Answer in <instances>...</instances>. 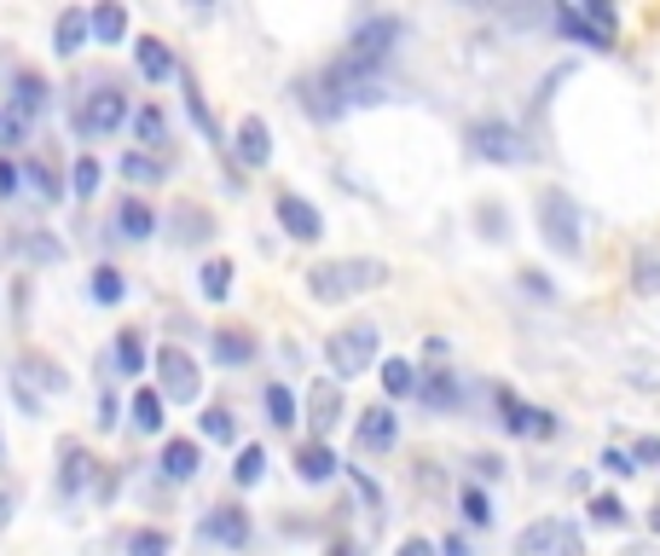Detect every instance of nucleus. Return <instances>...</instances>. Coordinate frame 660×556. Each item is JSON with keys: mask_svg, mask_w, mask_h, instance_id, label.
<instances>
[{"mask_svg": "<svg viewBox=\"0 0 660 556\" xmlns=\"http://www.w3.org/2000/svg\"><path fill=\"white\" fill-rule=\"evenodd\" d=\"M134 429H146V435L162 429V395H157V388H139V395H134Z\"/></svg>", "mask_w": 660, "mask_h": 556, "instance_id": "nucleus-30", "label": "nucleus"}, {"mask_svg": "<svg viewBox=\"0 0 660 556\" xmlns=\"http://www.w3.org/2000/svg\"><path fill=\"white\" fill-rule=\"evenodd\" d=\"M157 383H162V400H174V406H192L197 395H203V371H197V360L185 354V348H162L157 354Z\"/></svg>", "mask_w": 660, "mask_h": 556, "instance_id": "nucleus-5", "label": "nucleus"}, {"mask_svg": "<svg viewBox=\"0 0 660 556\" xmlns=\"http://www.w3.org/2000/svg\"><path fill=\"white\" fill-rule=\"evenodd\" d=\"M273 209H278V226H284V232H291L296 243H314V238H325V215H319L307 197H296V192H278V197H273Z\"/></svg>", "mask_w": 660, "mask_h": 556, "instance_id": "nucleus-10", "label": "nucleus"}, {"mask_svg": "<svg viewBox=\"0 0 660 556\" xmlns=\"http://www.w3.org/2000/svg\"><path fill=\"white\" fill-rule=\"evenodd\" d=\"M400 35H406L400 18H388V12H383V18H365V24L354 30V41H348V58H354L360 70H377L383 58L400 47Z\"/></svg>", "mask_w": 660, "mask_h": 556, "instance_id": "nucleus-4", "label": "nucleus"}, {"mask_svg": "<svg viewBox=\"0 0 660 556\" xmlns=\"http://www.w3.org/2000/svg\"><path fill=\"white\" fill-rule=\"evenodd\" d=\"M418 395H423L429 406H435V411H446V406H458V377H452V371H429Z\"/></svg>", "mask_w": 660, "mask_h": 556, "instance_id": "nucleus-26", "label": "nucleus"}, {"mask_svg": "<svg viewBox=\"0 0 660 556\" xmlns=\"http://www.w3.org/2000/svg\"><path fill=\"white\" fill-rule=\"evenodd\" d=\"M88 35H93V12L65 7V12H58V24H53V53H58V58H76Z\"/></svg>", "mask_w": 660, "mask_h": 556, "instance_id": "nucleus-13", "label": "nucleus"}, {"mask_svg": "<svg viewBox=\"0 0 660 556\" xmlns=\"http://www.w3.org/2000/svg\"><path fill=\"white\" fill-rule=\"evenodd\" d=\"M383 388H388V395H418L423 377H418V365L400 354V360H388V365H383Z\"/></svg>", "mask_w": 660, "mask_h": 556, "instance_id": "nucleus-25", "label": "nucleus"}, {"mask_svg": "<svg viewBox=\"0 0 660 556\" xmlns=\"http://www.w3.org/2000/svg\"><path fill=\"white\" fill-rule=\"evenodd\" d=\"M215 360L220 365H250L255 360V337L238 331V325H226V331H215Z\"/></svg>", "mask_w": 660, "mask_h": 556, "instance_id": "nucleus-20", "label": "nucleus"}, {"mask_svg": "<svg viewBox=\"0 0 660 556\" xmlns=\"http://www.w3.org/2000/svg\"><path fill=\"white\" fill-rule=\"evenodd\" d=\"M128 556H169V533H162V527H134L128 533Z\"/></svg>", "mask_w": 660, "mask_h": 556, "instance_id": "nucleus-37", "label": "nucleus"}, {"mask_svg": "<svg viewBox=\"0 0 660 556\" xmlns=\"http://www.w3.org/2000/svg\"><path fill=\"white\" fill-rule=\"evenodd\" d=\"M18 180H24V169H18V162H0V197H12Z\"/></svg>", "mask_w": 660, "mask_h": 556, "instance_id": "nucleus-50", "label": "nucleus"}, {"mask_svg": "<svg viewBox=\"0 0 660 556\" xmlns=\"http://www.w3.org/2000/svg\"><path fill=\"white\" fill-rule=\"evenodd\" d=\"M580 12H585V24H591V30H596V35H603L608 47H614V30H621V12H614L608 0H585Z\"/></svg>", "mask_w": 660, "mask_h": 556, "instance_id": "nucleus-34", "label": "nucleus"}, {"mask_svg": "<svg viewBox=\"0 0 660 556\" xmlns=\"http://www.w3.org/2000/svg\"><path fill=\"white\" fill-rule=\"evenodd\" d=\"M139 365H146V342H139V331H122L116 337V371H122V377H134Z\"/></svg>", "mask_w": 660, "mask_h": 556, "instance_id": "nucleus-36", "label": "nucleus"}, {"mask_svg": "<svg viewBox=\"0 0 660 556\" xmlns=\"http://www.w3.org/2000/svg\"><path fill=\"white\" fill-rule=\"evenodd\" d=\"M134 128H139V139H146L151 151H162V146H169V122H162V111H157V105H146V111H139V116H134Z\"/></svg>", "mask_w": 660, "mask_h": 556, "instance_id": "nucleus-35", "label": "nucleus"}, {"mask_svg": "<svg viewBox=\"0 0 660 556\" xmlns=\"http://www.w3.org/2000/svg\"><path fill=\"white\" fill-rule=\"evenodd\" d=\"M631 458L637 464H660V435H644V441L631 446Z\"/></svg>", "mask_w": 660, "mask_h": 556, "instance_id": "nucleus-49", "label": "nucleus"}, {"mask_svg": "<svg viewBox=\"0 0 660 556\" xmlns=\"http://www.w3.org/2000/svg\"><path fill=\"white\" fill-rule=\"evenodd\" d=\"M70 185H76V197H93V192H99V162H93V157H76Z\"/></svg>", "mask_w": 660, "mask_h": 556, "instance_id": "nucleus-45", "label": "nucleus"}, {"mask_svg": "<svg viewBox=\"0 0 660 556\" xmlns=\"http://www.w3.org/2000/svg\"><path fill=\"white\" fill-rule=\"evenodd\" d=\"M151 209H146V203H139V197H122L116 203V238H128V243H146L151 238Z\"/></svg>", "mask_w": 660, "mask_h": 556, "instance_id": "nucleus-17", "label": "nucleus"}, {"mask_svg": "<svg viewBox=\"0 0 660 556\" xmlns=\"http://www.w3.org/2000/svg\"><path fill=\"white\" fill-rule=\"evenodd\" d=\"M307 423H314V441H325L330 429L342 423V388L337 383H314V395H307Z\"/></svg>", "mask_w": 660, "mask_h": 556, "instance_id": "nucleus-11", "label": "nucleus"}, {"mask_svg": "<svg viewBox=\"0 0 660 556\" xmlns=\"http://www.w3.org/2000/svg\"><path fill=\"white\" fill-rule=\"evenodd\" d=\"M122 180H139V185H157L162 180V162L151 151H128L122 157Z\"/></svg>", "mask_w": 660, "mask_h": 556, "instance_id": "nucleus-33", "label": "nucleus"}, {"mask_svg": "<svg viewBox=\"0 0 660 556\" xmlns=\"http://www.w3.org/2000/svg\"><path fill=\"white\" fill-rule=\"evenodd\" d=\"M441 556H469V545H464V540H458V533H452V540H446V545H441Z\"/></svg>", "mask_w": 660, "mask_h": 556, "instance_id": "nucleus-56", "label": "nucleus"}, {"mask_svg": "<svg viewBox=\"0 0 660 556\" xmlns=\"http://www.w3.org/2000/svg\"><path fill=\"white\" fill-rule=\"evenodd\" d=\"M330 556H360V551H354V545H337V551H330Z\"/></svg>", "mask_w": 660, "mask_h": 556, "instance_id": "nucleus-58", "label": "nucleus"}, {"mask_svg": "<svg viewBox=\"0 0 660 556\" xmlns=\"http://www.w3.org/2000/svg\"><path fill=\"white\" fill-rule=\"evenodd\" d=\"M209 540H220L226 551H243L250 545V517H243V504H220L209 517Z\"/></svg>", "mask_w": 660, "mask_h": 556, "instance_id": "nucleus-15", "label": "nucleus"}, {"mask_svg": "<svg viewBox=\"0 0 660 556\" xmlns=\"http://www.w3.org/2000/svg\"><path fill=\"white\" fill-rule=\"evenodd\" d=\"M24 371H41V383H47L53 395H58V388H70V377H65V371H58V360H30Z\"/></svg>", "mask_w": 660, "mask_h": 556, "instance_id": "nucleus-46", "label": "nucleus"}, {"mask_svg": "<svg viewBox=\"0 0 660 556\" xmlns=\"http://www.w3.org/2000/svg\"><path fill=\"white\" fill-rule=\"evenodd\" d=\"M261 406H266V423H273V429H291V423H296V395H291L284 383H266Z\"/></svg>", "mask_w": 660, "mask_h": 556, "instance_id": "nucleus-22", "label": "nucleus"}, {"mask_svg": "<svg viewBox=\"0 0 660 556\" xmlns=\"http://www.w3.org/2000/svg\"><path fill=\"white\" fill-rule=\"evenodd\" d=\"M499 469H504L499 458H476V476H481V481H492V476H499Z\"/></svg>", "mask_w": 660, "mask_h": 556, "instance_id": "nucleus-54", "label": "nucleus"}, {"mask_svg": "<svg viewBox=\"0 0 660 556\" xmlns=\"http://www.w3.org/2000/svg\"><path fill=\"white\" fill-rule=\"evenodd\" d=\"M556 30L573 35V41H585V47H596V53H608V41L585 24V12H580V7H556Z\"/></svg>", "mask_w": 660, "mask_h": 556, "instance_id": "nucleus-23", "label": "nucleus"}, {"mask_svg": "<svg viewBox=\"0 0 660 556\" xmlns=\"http://www.w3.org/2000/svg\"><path fill=\"white\" fill-rule=\"evenodd\" d=\"M649 527L660 533V499H655V510H649Z\"/></svg>", "mask_w": 660, "mask_h": 556, "instance_id": "nucleus-57", "label": "nucleus"}, {"mask_svg": "<svg viewBox=\"0 0 660 556\" xmlns=\"http://www.w3.org/2000/svg\"><path fill=\"white\" fill-rule=\"evenodd\" d=\"M24 180H30V192L41 197V203H58V185H53V169H47V162H24Z\"/></svg>", "mask_w": 660, "mask_h": 556, "instance_id": "nucleus-40", "label": "nucleus"}, {"mask_svg": "<svg viewBox=\"0 0 660 556\" xmlns=\"http://www.w3.org/2000/svg\"><path fill=\"white\" fill-rule=\"evenodd\" d=\"M266 157H273V128L261 116H243L238 122V162L243 169H266Z\"/></svg>", "mask_w": 660, "mask_h": 556, "instance_id": "nucleus-12", "label": "nucleus"}, {"mask_svg": "<svg viewBox=\"0 0 660 556\" xmlns=\"http://www.w3.org/2000/svg\"><path fill=\"white\" fill-rule=\"evenodd\" d=\"M499 411H504V429L510 435H527V441H550L556 435V418L539 406H527L515 388H499Z\"/></svg>", "mask_w": 660, "mask_h": 556, "instance_id": "nucleus-9", "label": "nucleus"}, {"mask_svg": "<svg viewBox=\"0 0 660 556\" xmlns=\"http://www.w3.org/2000/svg\"><path fill=\"white\" fill-rule=\"evenodd\" d=\"M400 556H435V545H429V540H406Z\"/></svg>", "mask_w": 660, "mask_h": 556, "instance_id": "nucleus-53", "label": "nucleus"}, {"mask_svg": "<svg viewBox=\"0 0 660 556\" xmlns=\"http://www.w3.org/2000/svg\"><path fill=\"white\" fill-rule=\"evenodd\" d=\"M0 469H7V435H0Z\"/></svg>", "mask_w": 660, "mask_h": 556, "instance_id": "nucleus-59", "label": "nucleus"}, {"mask_svg": "<svg viewBox=\"0 0 660 556\" xmlns=\"http://www.w3.org/2000/svg\"><path fill=\"white\" fill-rule=\"evenodd\" d=\"M12 111H24V116H41V111H47V81H41L35 70L18 76V99H12Z\"/></svg>", "mask_w": 660, "mask_h": 556, "instance_id": "nucleus-24", "label": "nucleus"}, {"mask_svg": "<svg viewBox=\"0 0 660 556\" xmlns=\"http://www.w3.org/2000/svg\"><path fill=\"white\" fill-rule=\"evenodd\" d=\"M180 81H185V111H192V116H197V128H203V134H209L215 146H220V128H215V116H209V99L197 93V81L185 76V70H180Z\"/></svg>", "mask_w": 660, "mask_h": 556, "instance_id": "nucleus-32", "label": "nucleus"}, {"mask_svg": "<svg viewBox=\"0 0 660 556\" xmlns=\"http://www.w3.org/2000/svg\"><path fill=\"white\" fill-rule=\"evenodd\" d=\"M515 556H580V533H573V522H562V517H539V522L522 527Z\"/></svg>", "mask_w": 660, "mask_h": 556, "instance_id": "nucleus-6", "label": "nucleus"}, {"mask_svg": "<svg viewBox=\"0 0 660 556\" xmlns=\"http://www.w3.org/2000/svg\"><path fill=\"white\" fill-rule=\"evenodd\" d=\"M24 111H12V105H0V146H7V151H18V146H24Z\"/></svg>", "mask_w": 660, "mask_h": 556, "instance_id": "nucleus-42", "label": "nucleus"}, {"mask_svg": "<svg viewBox=\"0 0 660 556\" xmlns=\"http://www.w3.org/2000/svg\"><path fill=\"white\" fill-rule=\"evenodd\" d=\"M522 284H527L533 296H550V284H545V273H533V266H527V273H522Z\"/></svg>", "mask_w": 660, "mask_h": 556, "instance_id": "nucleus-52", "label": "nucleus"}, {"mask_svg": "<svg viewBox=\"0 0 660 556\" xmlns=\"http://www.w3.org/2000/svg\"><path fill=\"white\" fill-rule=\"evenodd\" d=\"M469 151H476V157H487V162H522V157H527L522 134H515L510 122H499V116L469 122Z\"/></svg>", "mask_w": 660, "mask_h": 556, "instance_id": "nucleus-8", "label": "nucleus"}, {"mask_svg": "<svg viewBox=\"0 0 660 556\" xmlns=\"http://www.w3.org/2000/svg\"><path fill=\"white\" fill-rule=\"evenodd\" d=\"M7 517H12V487L0 481V527H7Z\"/></svg>", "mask_w": 660, "mask_h": 556, "instance_id": "nucleus-55", "label": "nucleus"}, {"mask_svg": "<svg viewBox=\"0 0 660 556\" xmlns=\"http://www.w3.org/2000/svg\"><path fill=\"white\" fill-rule=\"evenodd\" d=\"M325 360H330V371H337L342 383L360 377V371H371V365H377V325H371V319L342 325V331L325 342Z\"/></svg>", "mask_w": 660, "mask_h": 556, "instance_id": "nucleus-3", "label": "nucleus"}, {"mask_svg": "<svg viewBox=\"0 0 660 556\" xmlns=\"http://www.w3.org/2000/svg\"><path fill=\"white\" fill-rule=\"evenodd\" d=\"M18 250H24V256H35V261H58V256H65V250H58L53 238H41V232H35V238H24V243H18Z\"/></svg>", "mask_w": 660, "mask_h": 556, "instance_id": "nucleus-47", "label": "nucleus"}, {"mask_svg": "<svg viewBox=\"0 0 660 556\" xmlns=\"http://www.w3.org/2000/svg\"><path fill=\"white\" fill-rule=\"evenodd\" d=\"M174 220H180V238H185V243H203V238L215 232L209 209H197V203H180V209H174Z\"/></svg>", "mask_w": 660, "mask_h": 556, "instance_id": "nucleus-28", "label": "nucleus"}, {"mask_svg": "<svg viewBox=\"0 0 660 556\" xmlns=\"http://www.w3.org/2000/svg\"><path fill=\"white\" fill-rule=\"evenodd\" d=\"M157 464H162V476H169V481H192L197 476V441H169Z\"/></svg>", "mask_w": 660, "mask_h": 556, "instance_id": "nucleus-21", "label": "nucleus"}, {"mask_svg": "<svg viewBox=\"0 0 660 556\" xmlns=\"http://www.w3.org/2000/svg\"><path fill=\"white\" fill-rule=\"evenodd\" d=\"M261 469H266V452H261V446H243L232 476H238V487H255V481H261Z\"/></svg>", "mask_w": 660, "mask_h": 556, "instance_id": "nucleus-41", "label": "nucleus"}, {"mask_svg": "<svg viewBox=\"0 0 660 556\" xmlns=\"http://www.w3.org/2000/svg\"><path fill=\"white\" fill-rule=\"evenodd\" d=\"M58 458H65V469H58V487H65V492H81L93 481V452L88 446L65 441V446H58Z\"/></svg>", "mask_w": 660, "mask_h": 556, "instance_id": "nucleus-16", "label": "nucleus"}, {"mask_svg": "<svg viewBox=\"0 0 660 556\" xmlns=\"http://www.w3.org/2000/svg\"><path fill=\"white\" fill-rule=\"evenodd\" d=\"M377 284H388V261L348 256V261H319L314 273H307V296L325 302V307H337V302L360 296V291H377Z\"/></svg>", "mask_w": 660, "mask_h": 556, "instance_id": "nucleus-1", "label": "nucleus"}, {"mask_svg": "<svg viewBox=\"0 0 660 556\" xmlns=\"http://www.w3.org/2000/svg\"><path fill=\"white\" fill-rule=\"evenodd\" d=\"M458 504H464V517L476 522V527L492 522V504H487V492H481V487H464V492H458Z\"/></svg>", "mask_w": 660, "mask_h": 556, "instance_id": "nucleus-43", "label": "nucleus"}, {"mask_svg": "<svg viewBox=\"0 0 660 556\" xmlns=\"http://www.w3.org/2000/svg\"><path fill=\"white\" fill-rule=\"evenodd\" d=\"M203 435H209V441H238V423H232V411H226V406H209V411H203Z\"/></svg>", "mask_w": 660, "mask_h": 556, "instance_id": "nucleus-39", "label": "nucleus"}, {"mask_svg": "<svg viewBox=\"0 0 660 556\" xmlns=\"http://www.w3.org/2000/svg\"><path fill=\"white\" fill-rule=\"evenodd\" d=\"M122 296H128V279H122L116 266H93V302H105V307H116Z\"/></svg>", "mask_w": 660, "mask_h": 556, "instance_id": "nucleus-31", "label": "nucleus"}, {"mask_svg": "<svg viewBox=\"0 0 660 556\" xmlns=\"http://www.w3.org/2000/svg\"><path fill=\"white\" fill-rule=\"evenodd\" d=\"M93 35H99V41H122V35H128V12H122L116 0L93 7Z\"/></svg>", "mask_w": 660, "mask_h": 556, "instance_id": "nucleus-29", "label": "nucleus"}, {"mask_svg": "<svg viewBox=\"0 0 660 556\" xmlns=\"http://www.w3.org/2000/svg\"><path fill=\"white\" fill-rule=\"evenodd\" d=\"M296 476L301 481H330V476H337V452H330L325 441L296 446Z\"/></svg>", "mask_w": 660, "mask_h": 556, "instance_id": "nucleus-18", "label": "nucleus"}, {"mask_svg": "<svg viewBox=\"0 0 660 556\" xmlns=\"http://www.w3.org/2000/svg\"><path fill=\"white\" fill-rule=\"evenodd\" d=\"M122 122H128V93H116V88H99L76 105V134H88V139L116 134Z\"/></svg>", "mask_w": 660, "mask_h": 556, "instance_id": "nucleus-7", "label": "nucleus"}, {"mask_svg": "<svg viewBox=\"0 0 660 556\" xmlns=\"http://www.w3.org/2000/svg\"><path fill=\"white\" fill-rule=\"evenodd\" d=\"M12 388H18V400H24V411H35V418H41V400H35V388L24 383V371H18V383H12Z\"/></svg>", "mask_w": 660, "mask_h": 556, "instance_id": "nucleus-51", "label": "nucleus"}, {"mask_svg": "<svg viewBox=\"0 0 660 556\" xmlns=\"http://www.w3.org/2000/svg\"><path fill=\"white\" fill-rule=\"evenodd\" d=\"M631 284L644 296H660V261L655 256H637V266H631Z\"/></svg>", "mask_w": 660, "mask_h": 556, "instance_id": "nucleus-44", "label": "nucleus"}, {"mask_svg": "<svg viewBox=\"0 0 660 556\" xmlns=\"http://www.w3.org/2000/svg\"><path fill=\"white\" fill-rule=\"evenodd\" d=\"M603 469H608V476H631L637 458H631V452H621V446H608V452H603Z\"/></svg>", "mask_w": 660, "mask_h": 556, "instance_id": "nucleus-48", "label": "nucleus"}, {"mask_svg": "<svg viewBox=\"0 0 660 556\" xmlns=\"http://www.w3.org/2000/svg\"><path fill=\"white\" fill-rule=\"evenodd\" d=\"M585 510H591V522H596V527H626V504L614 499V492H596Z\"/></svg>", "mask_w": 660, "mask_h": 556, "instance_id": "nucleus-38", "label": "nucleus"}, {"mask_svg": "<svg viewBox=\"0 0 660 556\" xmlns=\"http://www.w3.org/2000/svg\"><path fill=\"white\" fill-rule=\"evenodd\" d=\"M539 232L556 256H580L585 250V215H580V203H573L562 185H545L539 192Z\"/></svg>", "mask_w": 660, "mask_h": 556, "instance_id": "nucleus-2", "label": "nucleus"}, {"mask_svg": "<svg viewBox=\"0 0 660 556\" xmlns=\"http://www.w3.org/2000/svg\"><path fill=\"white\" fill-rule=\"evenodd\" d=\"M134 58H139V70H146V81H169L174 76V53L162 47L157 35H139L134 41Z\"/></svg>", "mask_w": 660, "mask_h": 556, "instance_id": "nucleus-19", "label": "nucleus"}, {"mask_svg": "<svg viewBox=\"0 0 660 556\" xmlns=\"http://www.w3.org/2000/svg\"><path fill=\"white\" fill-rule=\"evenodd\" d=\"M395 435H400V423H395V411H388V406H365L360 411V446L365 452H388Z\"/></svg>", "mask_w": 660, "mask_h": 556, "instance_id": "nucleus-14", "label": "nucleus"}, {"mask_svg": "<svg viewBox=\"0 0 660 556\" xmlns=\"http://www.w3.org/2000/svg\"><path fill=\"white\" fill-rule=\"evenodd\" d=\"M197 284H203V296L209 302H226V291H232V261H203V273H197Z\"/></svg>", "mask_w": 660, "mask_h": 556, "instance_id": "nucleus-27", "label": "nucleus"}]
</instances>
